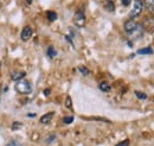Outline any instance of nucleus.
<instances>
[{
	"label": "nucleus",
	"mask_w": 154,
	"mask_h": 146,
	"mask_svg": "<svg viewBox=\"0 0 154 146\" xmlns=\"http://www.w3.org/2000/svg\"><path fill=\"white\" fill-rule=\"evenodd\" d=\"M16 89L20 94H30L32 91V86L27 80H20L16 83Z\"/></svg>",
	"instance_id": "obj_1"
},
{
	"label": "nucleus",
	"mask_w": 154,
	"mask_h": 146,
	"mask_svg": "<svg viewBox=\"0 0 154 146\" xmlns=\"http://www.w3.org/2000/svg\"><path fill=\"white\" fill-rule=\"evenodd\" d=\"M142 8H143V2L142 0H134V4H133V8L129 13V18L134 20L135 18H137L140 16V13L142 12Z\"/></svg>",
	"instance_id": "obj_2"
},
{
	"label": "nucleus",
	"mask_w": 154,
	"mask_h": 146,
	"mask_svg": "<svg viewBox=\"0 0 154 146\" xmlns=\"http://www.w3.org/2000/svg\"><path fill=\"white\" fill-rule=\"evenodd\" d=\"M142 27L143 30L148 31V32H152L154 30V16L153 14H148L146 16L143 21H142Z\"/></svg>",
	"instance_id": "obj_3"
},
{
	"label": "nucleus",
	"mask_w": 154,
	"mask_h": 146,
	"mask_svg": "<svg viewBox=\"0 0 154 146\" xmlns=\"http://www.w3.org/2000/svg\"><path fill=\"white\" fill-rule=\"evenodd\" d=\"M74 23L77 27H83L85 25V16L82 11H77L74 16Z\"/></svg>",
	"instance_id": "obj_4"
},
{
	"label": "nucleus",
	"mask_w": 154,
	"mask_h": 146,
	"mask_svg": "<svg viewBox=\"0 0 154 146\" xmlns=\"http://www.w3.org/2000/svg\"><path fill=\"white\" fill-rule=\"evenodd\" d=\"M31 37H32V29H31L30 26H25V27L23 29L21 33H20V38H21V40L27 42Z\"/></svg>",
	"instance_id": "obj_5"
},
{
	"label": "nucleus",
	"mask_w": 154,
	"mask_h": 146,
	"mask_svg": "<svg viewBox=\"0 0 154 146\" xmlns=\"http://www.w3.org/2000/svg\"><path fill=\"white\" fill-rule=\"evenodd\" d=\"M137 23H135L133 19H129V20H127L126 23H125V30H126V32L127 33H131V32H133L135 29L137 27Z\"/></svg>",
	"instance_id": "obj_6"
},
{
	"label": "nucleus",
	"mask_w": 154,
	"mask_h": 146,
	"mask_svg": "<svg viewBox=\"0 0 154 146\" xmlns=\"http://www.w3.org/2000/svg\"><path fill=\"white\" fill-rule=\"evenodd\" d=\"M103 6L108 12H114L115 11V4L113 0H104L103 1Z\"/></svg>",
	"instance_id": "obj_7"
},
{
	"label": "nucleus",
	"mask_w": 154,
	"mask_h": 146,
	"mask_svg": "<svg viewBox=\"0 0 154 146\" xmlns=\"http://www.w3.org/2000/svg\"><path fill=\"white\" fill-rule=\"evenodd\" d=\"M142 33H143V27H142V25H137V27L135 29L133 32H131V33H128L131 37H133V38H139V37L142 36Z\"/></svg>",
	"instance_id": "obj_8"
},
{
	"label": "nucleus",
	"mask_w": 154,
	"mask_h": 146,
	"mask_svg": "<svg viewBox=\"0 0 154 146\" xmlns=\"http://www.w3.org/2000/svg\"><path fill=\"white\" fill-rule=\"evenodd\" d=\"M52 116H54V112L46 113V114H44V115L40 118V122H42V124H49V122L51 121Z\"/></svg>",
	"instance_id": "obj_9"
},
{
	"label": "nucleus",
	"mask_w": 154,
	"mask_h": 146,
	"mask_svg": "<svg viewBox=\"0 0 154 146\" xmlns=\"http://www.w3.org/2000/svg\"><path fill=\"white\" fill-rule=\"evenodd\" d=\"M25 76H26V73H24V71H14L12 74V80L18 82L20 80H23Z\"/></svg>",
	"instance_id": "obj_10"
},
{
	"label": "nucleus",
	"mask_w": 154,
	"mask_h": 146,
	"mask_svg": "<svg viewBox=\"0 0 154 146\" xmlns=\"http://www.w3.org/2000/svg\"><path fill=\"white\" fill-rule=\"evenodd\" d=\"M143 6L147 11L153 12L154 11V0H145L143 1Z\"/></svg>",
	"instance_id": "obj_11"
},
{
	"label": "nucleus",
	"mask_w": 154,
	"mask_h": 146,
	"mask_svg": "<svg viewBox=\"0 0 154 146\" xmlns=\"http://www.w3.org/2000/svg\"><path fill=\"white\" fill-rule=\"evenodd\" d=\"M137 54L139 55H152L153 54V49L152 48H143V49H140L137 50Z\"/></svg>",
	"instance_id": "obj_12"
},
{
	"label": "nucleus",
	"mask_w": 154,
	"mask_h": 146,
	"mask_svg": "<svg viewBox=\"0 0 154 146\" xmlns=\"http://www.w3.org/2000/svg\"><path fill=\"white\" fill-rule=\"evenodd\" d=\"M100 90H102V91H109V90H110V84H109L108 82H106V81L101 82V83H100Z\"/></svg>",
	"instance_id": "obj_13"
},
{
	"label": "nucleus",
	"mask_w": 154,
	"mask_h": 146,
	"mask_svg": "<svg viewBox=\"0 0 154 146\" xmlns=\"http://www.w3.org/2000/svg\"><path fill=\"white\" fill-rule=\"evenodd\" d=\"M46 16H48V19H49L50 21H55V20L57 19V13L54 12V11H48V12H46Z\"/></svg>",
	"instance_id": "obj_14"
},
{
	"label": "nucleus",
	"mask_w": 154,
	"mask_h": 146,
	"mask_svg": "<svg viewBox=\"0 0 154 146\" xmlns=\"http://www.w3.org/2000/svg\"><path fill=\"white\" fill-rule=\"evenodd\" d=\"M56 55H57V51L54 49V46H49V49H48V56L50 58H54Z\"/></svg>",
	"instance_id": "obj_15"
},
{
	"label": "nucleus",
	"mask_w": 154,
	"mask_h": 146,
	"mask_svg": "<svg viewBox=\"0 0 154 146\" xmlns=\"http://www.w3.org/2000/svg\"><path fill=\"white\" fill-rule=\"evenodd\" d=\"M135 95H136V97L137 99H140V100H146L147 99V95L145 94V93H141V91H135Z\"/></svg>",
	"instance_id": "obj_16"
},
{
	"label": "nucleus",
	"mask_w": 154,
	"mask_h": 146,
	"mask_svg": "<svg viewBox=\"0 0 154 146\" xmlns=\"http://www.w3.org/2000/svg\"><path fill=\"white\" fill-rule=\"evenodd\" d=\"M78 70H79V73L83 74V75H89V70H88V68H87V67H84V65H79V67H78Z\"/></svg>",
	"instance_id": "obj_17"
},
{
	"label": "nucleus",
	"mask_w": 154,
	"mask_h": 146,
	"mask_svg": "<svg viewBox=\"0 0 154 146\" xmlns=\"http://www.w3.org/2000/svg\"><path fill=\"white\" fill-rule=\"evenodd\" d=\"M65 106H66V108L72 110V101H71V97H70V96L66 97V100H65Z\"/></svg>",
	"instance_id": "obj_18"
},
{
	"label": "nucleus",
	"mask_w": 154,
	"mask_h": 146,
	"mask_svg": "<svg viewBox=\"0 0 154 146\" xmlns=\"http://www.w3.org/2000/svg\"><path fill=\"white\" fill-rule=\"evenodd\" d=\"M63 122L66 124V125L74 122V116H65V118H63Z\"/></svg>",
	"instance_id": "obj_19"
},
{
	"label": "nucleus",
	"mask_w": 154,
	"mask_h": 146,
	"mask_svg": "<svg viewBox=\"0 0 154 146\" xmlns=\"http://www.w3.org/2000/svg\"><path fill=\"white\" fill-rule=\"evenodd\" d=\"M6 146H21V144H20L19 141H17V140H12V141H10Z\"/></svg>",
	"instance_id": "obj_20"
},
{
	"label": "nucleus",
	"mask_w": 154,
	"mask_h": 146,
	"mask_svg": "<svg viewBox=\"0 0 154 146\" xmlns=\"http://www.w3.org/2000/svg\"><path fill=\"white\" fill-rule=\"evenodd\" d=\"M116 146H129V140H128V139H126V140H123V141L119 143Z\"/></svg>",
	"instance_id": "obj_21"
},
{
	"label": "nucleus",
	"mask_w": 154,
	"mask_h": 146,
	"mask_svg": "<svg viewBox=\"0 0 154 146\" xmlns=\"http://www.w3.org/2000/svg\"><path fill=\"white\" fill-rule=\"evenodd\" d=\"M20 126H23L20 122H13V125H12V129H18V128H20Z\"/></svg>",
	"instance_id": "obj_22"
},
{
	"label": "nucleus",
	"mask_w": 154,
	"mask_h": 146,
	"mask_svg": "<svg viewBox=\"0 0 154 146\" xmlns=\"http://www.w3.org/2000/svg\"><path fill=\"white\" fill-rule=\"evenodd\" d=\"M131 2H132V0H121V4H122L123 6H129Z\"/></svg>",
	"instance_id": "obj_23"
},
{
	"label": "nucleus",
	"mask_w": 154,
	"mask_h": 146,
	"mask_svg": "<svg viewBox=\"0 0 154 146\" xmlns=\"http://www.w3.org/2000/svg\"><path fill=\"white\" fill-rule=\"evenodd\" d=\"M55 139H56V135H54V134H52V135H50V138L46 140V143L49 144V143H51V141H52V140H55Z\"/></svg>",
	"instance_id": "obj_24"
},
{
	"label": "nucleus",
	"mask_w": 154,
	"mask_h": 146,
	"mask_svg": "<svg viewBox=\"0 0 154 146\" xmlns=\"http://www.w3.org/2000/svg\"><path fill=\"white\" fill-rule=\"evenodd\" d=\"M50 94H51V90H50V89H45V90H44V95H45V96H49Z\"/></svg>",
	"instance_id": "obj_25"
},
{
	"label": "nucleus",
	"mask_w": 154,
	"mask_h": 146,
	"mask_svg": "<svg viewBox=\"0 0 154 146\" xmlns=\"http://www.w3.org/2000/svg\"><path fill=\"white\" fill-rule=\"evenodd\" d=\"M27 116H30V118H33V116H36V114H35V113H32V114L30 113V114H27Z\"/></svg>",
	"instance_id": "obj_26"
},
{
	"label": "nucleus",
	"mask_w": 154,
	"mask_h": 146,
	"mask_svg": "<svg viewBox=\"0 0 154 146\" xmlns=\"http://www.w3.org/2000/svg\"><path fill=\"white\" fill-rule=\"evenodd\" d=\"M26 2H27V5H31L32 4V0H26Z\"/></svg>",
	"instance_id": "obj_27"
}]
</instances>
